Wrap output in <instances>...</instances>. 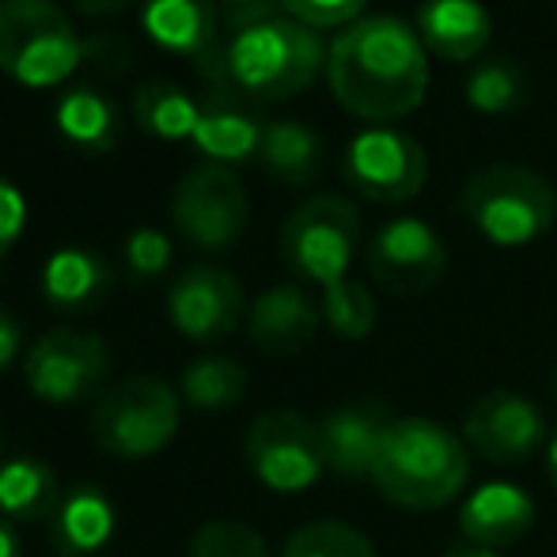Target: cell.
<instances>
[{
  "label": "cell",
  "instance_id": "obj_1",
  "mask_svg": "<svg viewBox=\"0 0 557 557\" xmlns=\"http://www.w3.org/2000/svg\"><path fill=\"white\" fill-rule=\"evenodd\" d=\"M326 84L352 117L391 125L425 103L429 53L398 15H360L326 46Z\"/></svg>",
  "mask_w": 557,
  "mask_h": 557
},
{
  "label": "cell",
  "instance_id": "obj_2",
  "mask_svg": "<svg viewBox=\"0 0 557 557\" xmlns=\"http://www.w3.org/2000/svg\"><path fill=\"white\" fill-rule=\"evenodd\" d=\"M209 81L227 84L258 103L296 99L326 73V42L285 8L224 20L216 50L201 61Z\"/></svg>",
  "mask_w": 557,
  "mask_h": 557
},
{
  "label": "cell",
  "instance_id": "obj_3",
  "mask_svg": "<svg viewBox=\"0 0 557 557\" xmlns=\"http://www.w3.org/2000/svg\"><path fill=\"white\" fill-rule=\"evenodd\" d=\"M470 478V455L441 421L395 418L380 444L372 485L406 512H433L451 505Z\"/></svg>",
  "mask_w": 557,
  "mask_h": 557
},
{
  "label": "cell",
  "instance_id": "obj_4",
  "mask_svg": "<svg viewBox=\"0 0 557 557\" xmlns=\"http://www.w3.org/2000/svg\"><path fill=\"white\" fill-rule=\"evenodd\" d=\"M459 213L493 247L539 243L557 221V190L523 163H490L462 183Z\"/></svg>",
  "mask_w": 557,
  "mask_h": 557
},
{
  "label": "cell",
  "instance_id": "obj_5",
  "mask_svg": "<svg viewBox=\"0 0 557 557\" xmlns=\"http://www.w3.org/2000/svg\"><path fill=\"white\" fill-rule=\"evenodd\" d=\"M84 38L58 0H0V73L20 88L46 91L73 81Z\"/></svg>",
  "mask_w": 557,
  "mask_h": 557
},
{
  "label": "cell",
  "instance_id": "obj_6",
  "mask_svg": "<svg viewBox=\"0 0 557 557\" xmlns=\"http://www.w3.org/2000/svg\"><path fill=\"white\" fill-rule=\"evenodd\" d=\"M183 421V395L160 375H125L91 406V441L114 459H148L163 451Z\"/></svg>",
  "mask_w": 557,
  "mask_h": 557
},
{
  "label": "cell",
  "instance_id": "obj_7",
  "mask_svg": "<svg viewBox=\"0 0 557 557\" xmlns=\"http://www.w3.org/2000/svg\"><path fill=\"white\" fill-rule=\"evenodd\" d=\"M360 243V213L337 194H319L296 206L281 227V258L293 277L319 285L326 293L349 277L352 255Z\"/></svg>",
  "mask_w": 557,
  "mask_h": 557
},
{
  "label": "cell",
  "instance_id": "obj_8",
  "mask_svg": "<svg viewBox=\"0 0 557 557\" xmlns=\"http://www.w3.org/2000/svg\"><path fill=\"white\" fill-rule=\"evenodd\" d=\"M243 462L258 485L281 497H296L326 474L323 433L304 413L270 410L250 421L243 436Z\"/></svg>",
  "mask_w": 557,
  "mask_h": 557
},
{
  "label": "cell",
  "instance_id": "obj_9",
  "mask_svg": "<svg viewBox=\"0 0 557 557\" xmlns=\"http://www.w3.org/2000/svg\"><path fill=\"white\" fill-rule=\"evenodd\" d=\"M250 221L243 178L227 163H194L171 190V224L198 250H232Z\"/></svg>",
  "mask_w": 557,
  "mask_h": 557
},
{
  "label": "cell",
  "instance_id": "obj_10",
  "mask_svg": "<svg viewBox=\"0 0 557 557\" xmlns=\"http://www.w3.org/2000/svg\"><path fill=\"white\" fill-rule=\"evenodd\" d=\"M111 372V345L81 326H53L23 357V380L46 406H81L103 387Z\"/></svg>",
  "mask_w": 557,
  "mask_h": 557
},
{
  "label": "cell",
  "instance_id": "obj_11",
  "mask_svg": "<svg viewBox=\"0 0 557 557\" xmlns=\"http://www.w3.org/2000/svg\"><path fill=\"white\" fill-rule=\"evenodd\" d=\"M342 175L360 198L395 206V201H410L425 186L429 160L418 137L395 125H368L345 148Z\"/></svg>",
  "mask_w": 557,
  "mask_h": 557
},
{
  "label": "cell",
  "instance_id": "obj_12",
  "mask_svg": "<svg viewBox=\"0 0 557 557\" xmlns=\"http://www.w3.org/2000/svg\"><path fill=\"white\" fill-rule=\"evenodd\" d=\"M364 265L383 293L421 296L447 273V247L441 232L421 216H395L368 239Z\"/></svg>",
  "mask_w": 557,
  "mask_h": 557
},
{
  "label": "cell",
  "instance_id": "obj_13",
  "mask_svg": "<svg viewBox=\"0 0 557 557\" xmlns=\"http://www.w3.org/2000/svg\"><path fill=\"white\" fill-rule=\"evenodd\" d=\"M247 315V296L235 273L224 265L198 262L183 270L168 288V319L186 342L213 345L235 334Z\"/></svg>",
  "mask_w": 557,
  "mask_h": 557
},
{
  "label": "cell",
  "instance_id": "obj_14",
  "mask_svg": "<svg viewBox=\"0 0 557 557\" xmlns=\"http://www.w3.org/2000/svg\"><path fill=\"white\" fill-rule=\"evenodd\" d=\"M462 441L485 462L516 467L531 459L543 444H550V425L535 398L516 395V391H490L470 403L462 418Z\"/></svg>",
  "mask_w": 557,
  "mask_h": 557
},
{
  "label": "cell",
  "instance_id": "obj_15",
  "mask_svg": "<svg viewBox=\"0 0 557 557\" xmlns=\"http://www.w3.org/2000/svg\"><path fill=\"white\" fill-rule=\"evenodd\" d=\"M391 421H395V413L375 398H357V403H345L326 413L319 421L326 470L337 478H349V482H364V478L372 482L375 455H380Z\"/></svg>",
  "mask_w": 557,
  "mask_h": 557
},
{
  "label": "cell",
  "instance_id": "obj_16",
  "mask_svg": "<svg viewBox=\"0 0 557 557\" xmlns=\"http://www.w3.org/2000/svg\"><path fill=\"white\" fill-rule=\"evenodd\" d=\"M323 308L300 285H273L247 308V334L265 357H296L319 334Z\"/></svg>",
  "mask_w": 557,
  "mask_h": 557
},
{
  "label": "cell",
  "instance_id": "obj_17",
  "mask_svg": "<svg viewBox=\"0 0 557 557\" xmlns=\"http://www.w3.org/2000/svg\"><path fill=\"white\" fill-rule=\"evenodd\" d=\"M535 500L516 482H485L462 500L459 508V535L470 546L482 550H500L516 546L531 528H535Z\"/></svg>",
  "mask_w": 557,
  "mask_h": 557
},
{
  "label": "cell",
  "instance_id": "obj_18",
  "mask_svg": "<svg viewBox=\"0 0 557 557\" xmlns=\"http://www.w3.org/2000/svg\"><path fill=\"white\" fill-rule=\"evenodd\" d=\"M38 288H42L46 308L58 315H91L114 293V270L99 250L61 247L46 258Z\"/></svg>",
  "mask_w": 557,
  "mask_h": 557
},
{
  "label": "cell",
  "instance_id": "obj_19",
  "mask_svg": "<svg viewBox=\"0 0 557 557\" xmlns=\"http://www.w3.org/2000/svg\"><path fill=\"white\" fill-rule=\"evenodd\" d=\"M140 30L160 50L206 61L224 35L221 4L216 0H145Z\"/></svg>",
  "mask_w": 557,
  "mask_h": 557
},
{
  "label": "cell",
  "instance_id": "obj_20",
  "mask_svg": "<svg viewBox=\"0 0 557 557\" xmlns=\"http://www.w3.org/2000/svg\"><path fill=\"white\" fill-rule=\"evenodd\" d=\"M413 30L433 58L474 61L493 42V15L482 0H425Z\"/></svg>",
  "mask_w": 557,
  "mask_h": 557
},
{
  "label": "cell",
  "instance_id": "obj_21",
  "mask_svg": "<svg viewBox=\"0 0 557 557\" xmlns=\"http://www.w3.org/2000/svg\"><path fill=\"white\" fill-rule=\"evenodd\" d=\"M117 508L99 485H73L50 516V546L58 557H99L114 543Z\"/></svg>",
  "mask_w": 557,
  "mask_h": 557
},
{
  "label": "cell",
  "instance_id": "obj_22",
  "mask_svg": "<svg viewBox=\"0 0 557 557\" xmlns=\"http://www.w3.org/2000/svg\"><path fill=\"white\" fill-rule=\"evenodd\" d=\"M53 125L61 140L81 152H114L122 137V114L117 103L96 84H73L53 103Z\"/></svg>",
  "mask_w": 557,
  "mask_h": 557
},
{
  "label": "cell",
  "instance_id": "obj_23",
  "mask_svg": "<svg viewBox=\"0 0 557 557\" xmlns=\"http://www.w3.org/2000/svg\"><path fill=\"white\" fill-rule=\"evenodd\" d=\"M61 478L38 455L0 462V516L8 523H50L61 505Z\"/></svg>",
  "mask_w": 557,
  "mask_h": 557
},
{
  "label": "cell",
  "instance_id": "obj_24",
  "mask_svg": "<svg viewBox=\"0 0 557 557\" xmlns=\"http://www.w3.org/2000/svg\"><path fill=\"white\" fill-rule=\"evenodd\" d=\"M201 111L206 107L190 91H183L175 81H163V76L137 84L129 99V114L137 129H145L156 140H190L201 122Z\"/></svg>",
  "mask_w": 557,
  "mask_h": 557
},
{
  "label": "cell",
  "instance_id": "obj_25",
  "mask_svg": "<svg viewBox=\"0 0 557 557\" xmlns=\"http://www.w3.org/2000/svg\"><path fill=\"white\" fill-rule=\"evenodd\" d=\"M258 160L277 183L308 186L323 168V137L304 122H265Z\"/></svg>",
  "mask_w": 557,
  "mask_h": 557
},
{
  "label": "cell",
  "instance_id": "obj_26",
  "mask_svg": "<svg viewBox=\"0 0 557 557\" xmlns=\"http://www.w3.org/2000/svg\"><path fill=\"white\" fill-rule=\"evenodd\" d=\"M250 387L247 368L235 357H201L194 364H186L183 380H178V395L186 406L201 413H221L243 403Z\"/></svg>",
  "mask_w": 557,
  "mask_h": 557
},
{
  "label": "cell",
  "instance_id": "obj_27",
  "mask_svg": "<svg viewBox=\"0 0 557 557\" xmlns=\"http://www.w3.org/2000/svg\"><path fill=\"white\" fill-rule=\"evenodd\" d=\"M190 140L209 163H227V168H232V163H243V160H250V156H258L262 125L243 111H235V107H206Z\"/></svg>",
  "mask_w": 557,
  "mask_h": 557
},
{
  "label": "cell",
  "instance_id": "obj_28",
  "mask_svg": "<svg viewBox=\"0 0 557 557\" xmlns=\"http://www.w3.org/2000/svg\"><path fill=\"white\" fill-rule=\"evenodd\" d=\"M467 103L485 117H505L528 103V76L512 61H482L467 76Z\"/></svg>",
  "mask_w": 557,
  "mask_h": 557
},
{
  "label": "cell",
  "instance_id": "obj_29",
  "mask_svg": "<svg viewBox=\"0 0 557 557\" xmlns=\"http://www.w3.org/2000/svg\"><path fill=\"white\" fill-rule=\"evenodd\" d=\"M323 323L342 342H364L375 331V296L364 281H337L323 293Z\"/></svg>",
  "mask_w": 557,
  "mask_h": 557
},
{
  "label": "cell",
  "instance_id": "obj_30",
  "mask_svg": "<svg viewBox=\"0 0 557 557\" xmlns=\"http://www.w3.org/2000/svg\"><path fill=\"white\" fill-rule=\"evenodd\" d=\"M281 557H375V543L342 520H315L285 539Z\"/></svg>",
  "mask_w": 557,
  "mask_h": 557
},
{
  "label": "cell",
  "instance_id": "obj_31",
  "mask_svg": "<svg viewBox=\"0 0 557 557\" xmlns=\"http://www.w3.org/2000/svg\"><path fill=\"white\" fill-rule=\"evenodd\" d=\"M190 557H270L262 535L239 520H213L190 539Z\"/></svg>",
  "mask_w": 557,
  "mask_h": 557
},
{
  "label": "cell",
  "instance_id": "obj_32",
  "mask_svg": "<svg viewBox=\"0 0 557 557\" xmlns=\"http://www.w3.org/2000/svg\"><path fill=\"white\" fill-rule=\"evenodd\" d=\"M171 255H175V247H171L168 232H160V227H137V232H129V239H125V270H129V277L137 281H156L168 273L171 265Z\"/></svg>",
  "mask_w": 557,
  "mask_h": 557
},
{
  "label": "cell",
  "instance_id": "obj_33",
  "mask_svg": "<svg viewBox=\"0 0 557 557\" xmlns=\"http://www.w3.org/2000/svg\"><path fill=\"white\" fill-rule=\"evenodd\" d=\"M281 8L311 30H342L364 15L368 0H281Z\"/></svg>",
  "mask_w": 557,
  "mask_h": 557
},
{
  "label": "cell",
  "instance_id": "obj_34",
  "mask_svg": "<svg viewBox=\"0 0 557 557\" xmlns=\"http://www.w3.org/2000/svg\"><path fill=\"white\" fill-rule=\"evenodd\" d=\"M27 232V198L8 175H0V258Z\"/></svg>",
  "mask_w": 557,
  "mask_h": 557
},
{
  "label": "cell",
  "instance_id": "obj_35",
  "mask_svg": "<svg viewBox=\"0 0 557 557\" xmlns=\"http://www.w3.org/2000/svg\"><path fill=\"white\" fill-rule=\"evenodd\" d=\"M20 357H23V323L0 304V372H8Z\"/></svg>",
  "mask_w": 557,
  "mask_h": 557
},
{
  "label": "cell",
  "instance_id": "obj_36",
  "mask_svg": "<svg viewBox=\"0 0 557 557\" xmlns=\"http://www.w3.org/2000/svg\"><path fill=\"white\" fill-rule=\"evenodd\" d=\"M224 8V20L232 15H255V12H265V8H277L281 0H216Z\"/></svg>",
  "mask_w": 557,
  "mask_h": 557
},
{
  "label": "cell",
  "instance_id": "obj_37",
  "mask_svg": "<svg viewBox=\"0 0 557 557\" xmlns=\"http://www.w3.org/2000/svg\"><path fill=\"white\" fill-rule=\"evenodd\" d=\"M125 4H133V0H76V8H81L84 15H111V12H122Z\"/></svg>",
  "mask_w": 557,
  "mask_h": 557
},
{
  "label": "cell",
  "instance_id": "obj_38",
  "mask_svg": "<svg viewBox=\"0 0 557 557\" xmlns=\"http://www.w3.org/2000/svg\"><path fill=\"white\" fill-rule=\"evenodd\" d=\"M0 557H23L20 554V535H15V523H8L0 516Z\"/></svg>",
  "mask_w": 557,
  "mask_h": 557
},
{
  "label": "cell",
  "instance_id": "obj_39",
  "mask_svg": "<svg viewBox=\"0 0 557 557\" xmlns=\"http://www.w3.org/2000/svg\"><path fill=\"white\" fill-rule=\"evenodd\" d=\"M546 478H550V485L557 493V433L550 436V444H546Z\"/></svg>",
  "mask_w": 557,
  "mask_h": 557
},
{
  "label": "cell",
  "instance_id": "obj_40",
  "mask_svg": "<svg viewBox=\"0 0 557 557\" xmlns=\"http://www.w3.org/2000/svg\"><path fill=\"white\" fill-rule=\"evenodd\" d=\"M444 557H500L497 550H482V546H455V550H447Z\"/></svg>",
  "mask_w": 557,
  "mask_h": 557
},
{
  "label": "cell",
  "instance_id": "obj_41",
  "mask_svg": "<svg viewBox=\"0 0 557 557\" xmlns=\"http://www.w3.org/2000/svg\"><path fill=\"white\" fill-rule=\"evenodd\" d=\"M550 395H554V403H557V368H554V375H550Z\"/></svg>",
  "mask_w": 557,
  "mask_h": 557
},
{
  "label": "cell",
  "instance_id": "obj_42",
  "mask_svg": "<svg viewBox=\"0 0 557 557\" xmlns=\"http://www.w3.org/2000/svg\"><path fill=\"white\" fill-rule=\"evenodd\" d=\"M0 462H4V433H0Z\"/></svg>",
  "mask_w": 557,
  "mask_h": 557
}]
</instances>
